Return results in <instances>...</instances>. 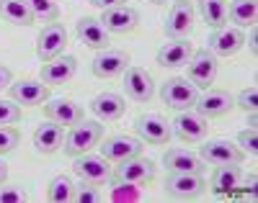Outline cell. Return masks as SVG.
<instances>
[{"label":"cell","mask_w":258,"mask_h":203,"mask_svg":"<svg viewBox=\"0 0 258 203\" xmlns=\"http://www.w3.org/2000/svg\"><path fill=\"white\" fill-rule=\"evenodd\" d=\"M103 139V126L98 121H80L75 124L68 134H64V142H62V152L70 154V157H80L85 152H91L93 147H98Z\"/></svg>","instance_id":"1"},{"label":"cell","mask_w":258,"mask_h":203,"mask_svg":"<svg viewBox=\"0 0 258 203\" xmlns=\"http://www.w3.org/2000/svg\"><path fill=\"white\" fill-rule=\"evenodd\" d=\"M199 98V87L191 85L186 77H168L160 85V100L173 111H188Z\"/></svg>","instance_id":"2"},{"label":"cell","mask_w":258,"mask_h":203,"mask_svg":"<svg viewBox=\"0 0 258 203\" xmlns=\"http://www.w3.org/2000/svg\"><path fill=\"white\" fill-rule=\"evenodd\" d=\"M183 67H186V80L191 85L202 87V90H207L214 82V77H217V57H214L209 49L194 52L191 59Z\"/></svg>","instance_id":"3"},{"label":"cell","mask_w":258,"mask_h":203,"mask_svg":"<svg viewBox=\"0 0 258 203\" xmlns=\"http://www.w3.org/2000/svg\"><path fill=\"white\" fill-rule=\"evenodd\" d=\"M199 157L207 165L220 167V165H240L245 160V152L238 144H232L230 139H207L202 144V154Z\"/></svg>","instance_id":"4"},{"label":"cell","mask_w":258,"mask_h":203,"mask_svg":"<svg viewBox=\"0 0 258 203\" xmlns=\"http://www.w3.org/2000/svg\"><path fill=\"white\" fill-rule=\"evenodd\" d=\"M170 129H173V134L186 144H202L207 139V131H209L207 119L199 116L194 108L178 111V116H176L173 124H170Z\"/></svg>","instance_id":"5"},{"label":"cell","mask_w":258,"mask_h":203,"mask_svg":"<svg viewBox=\"0 0 258 203\" xmlns=\"http://www.w3.org/2000/svg\"><path fill=\"white\" fill-rule=\"evenodd\" d=\"M121 75H124V93L132 100H137V103H150V100H153V95H155V80H153V75H150L145 67L129 64Z\"/></svg>","instance_id":"6"},{"label":"cell","mask_w":258,"mask_h":203,"mask_svg":"<svg viewBox=\"0 0 258 203\" xmlns=\"http://www.w3.org/2000/svg\"><path fill=\"white\" fill-rule=\"evenodd\" d=\"M73 172L83 180V183H91V185H103L106 180L111 177L109 160H106L103 154H91V152H85V154L75 157Z\"/></svg>","instance_id":"7"},{"label":"cell","mask_w":258,"mask_h":203,"mask_svg":"<svg viewBox=\"0 0 258 203\" xmlns=\"http://www.w3.org/2000/svg\"><path fill=\"white\" fill-rule=\"evenodd\" d=\"M142 152H145V142L140 137H129V134H114L101 147V154L114 165L124 162V160H132V157H140Z\"/></svg>","instance_id":"8"},{"label":"cell","mask_w":258,"mask_h":203,"mask_svg":"<svg viewBox=\"0 0 258 203\" xmlns=\"http://www.w3.org/2000/svg\"><path fill=\"white\" fill-rule=\"evenodd\" d=\"M165 190L173 198L191 200V198H199L207 190V180L202 172H170L165 180Z\"/></svg>","instance_id":"9"},{"label":"cell","mask_w":258,"mask_h":203,"mask_svg":"<svg viewBox=\"0 0 258 203\" xmlns=\"http://www.w3.org/2000/svg\"><path fill=\"white\" fill-rule=\"evenodd\" d=\"M135 131L137 137L145 142V144H153V147H163L170 142V137H173V129H170V124L158 116V114H145L135 121Z\"/></svg>","instance_id":"10"},{"label":"cell","mask_w":258,"mask_h":203,"mask_svg":"<svg viewBox=\"0 0 258 203\" xmlns=\"http://www.w3.org/2000/svg\"><path fill=\"white\" fill-rule=\"evenodd\" d=\"M245 47V34L238 26H222V29H214L209 41H207V49L214 57H232L238 54Z\"/></svg>","instance_id":"11"},{"label":"cell","mask_w":258,"mask_h":203,"mask_svg":"<svg viewBox=\"0 0 258 203\" xmlns=\"http://www.w3.org/2000/svg\"><path fill=\"white\" fill-rule=\"evenodd\" d=\"M129 67V54L124 49H98V54L91 62V72L101 80H111L119 77L124 70Z\"/></svg>","instance_id":"12"},{"label":"cell","mask_w":258,"mask_h":203,"mask_svg":"<svg viewBox=\"0 0 258 203\" xmlns=\"http://www.w3.org/2000/svg\"><path fill=\"white\" fill-rule=\"evenodd\" d=\"M111 177L116 180V183L140 185V183H147V180L155 177V165L140 154V157H132V160L116 162V167L111 170Z\"/></svg>","instance_id":"13"},{"label":"cell","mask_w":258,"mask_h":203,"mask_svg":"<svg viewBox=\"0 0 258 203\" xmlns=\"http://www.w3.org/2000/svg\"><path fill=\"white\" fill-rule=\"evenodd\" d=\"M64 44H68V31H64L62 24H54L52 21L36 36V57L41 62H49L64 52Z\"/></svg>","instance_id":"14"},{"label":"cell","mask_w":258,"mask_h":203,"mask_svg":"<svg viewBox=\"0 0 258 203\" xmlns=\"http://www.w3.org/2000/svg\"><path fill=\"white\" fill-rule=\"evenodd\" d=\"M232 106H235V95L232 93H227V90H212V87H207L204 95H199L197 103H194V111L209 121V119L225 116Z\"/></svg>","instance_id":"15"},{"label":"cell","mask_w":258,"mask_h":203,"mask_svg":"<svg viewBox=\"0 0 258 203\" xmlns=\"http://www.w3.org/2000/svg\"><path fill=\"white\" fill-rule=\"evenodd\" d=\"M165 36L168 39H186L194 29V6L188 0H176L173 8L168 11V18H165Z\"/></svg>","instance_id":"16"},{"label":"cell","mask_w":258,"mask_h":203,"mask_svg":"<svg viewBox=\"0 0 258 203\" xmlns=\"http://www.w3.org/2000/svg\"><path fill=\"white\" fill-rule=\"evenodd\" d=\"M8 95L18 106H41L49 100V85L41 80H18L8 85Z\"/></svg>","instance_id":"17"},{"label":"cell","mask_w":258,"mask_h":203,"mask_svg":"<svg viewBox=\"0 0 258 203\" xmlns=\"http://www.w3.org/2000/svg\"><path fill=\"white\" fill-rule=\"evenodd\" d=\"M98 21L103 24V29L109 34H129V31L137 29L140 13L135 8H129V6H114V8H106Z\"/></svg>","instance_id":"18"},{"label":"cell","mask_w":258,"mask_h":203,"mask_svg":"<svg viewBox=\"0 0 258 203\" xmlns=\"http://www.w3.org/2000/svg\"><path fill=\"white\" fill-rule=\"evenodd\" d=\"M78 70V59L70 57V54H59L49 62H44V67H41V82L44 85H64L70 82L73 75Z\"/></svg>","instance_id":"19"},{"label":"cell","mask_w":258,"mask_h":203,"mask_svg":"<svg viewBox=\"0 0 258 203\" xmlns=\"http://www.w3.org/2000/svg\"><path fill=\"white\" fill-rule=\"evenodd\" d=\"M44 116L49 121L62 124V126H75V124H80L85 119V111H83V106H78L70 98H54V100H47Z\"/></svg>","instance_id":"20"},{"label":"cell","mask_w":258,"mask_h":203,"mask_svg":"<svg viewBox=\"0 0 258 203\" xmlns=\"http://www.w3.org/2000/svg\"><path fill=\"white\" fill-rule=\"evenodd\" d=\"M64 126L57 124V121H44L34 129V147L36 152L41 154H54L57 149H62V142H64Z\"/></svg>","instance_id":"21"},{"label":"cell","mask_w":258,"mask_h":203,"mask_svg":"<svg viewBox=\"0 0 258 203\" xmlns=\"http://www.w3.org/2000/svg\"><path fill=\"white\" fill-rule=\"evenodd\" d=\"M75 34L78 39L85 44V47H91V49H106L109 47V31L103 29V24L98 18L93 16H83L78 24H75Z\"/></svg>","instance_id":"22"},{"label":"cell","mask_w":258,"mask_h":203,"mask_svg":"<svg viewBox=\"0 0 258 203\" xmlns=\"http://www.w3.org/2000/svg\"><path fill=\"white\" fill-rule=\"evenodd\" d=\"M191 54H194V47L188 39H170L158 49L155 59L160 67H183L191 59Z\"/></svg>","instance_id":"23"},{"label":"cell","mask_w":258,"mask_h":203,"mask_svg":"<svg viewBox=\"0 0 258 203\" xmlns=\"http://www.w3.org/2000/svg\"><path fill=\"white\" fill-rule=\"evenodd\" d=\"M163 162H165L168 172H204V167H207L202 157L188 149H168Z\"/></svg>","instance_id":"24"},{"label":"cell","mask_w":258,"mask_h":203,"mask_svg":"<svg viewBox=\"0 0 258 203\" xmlns=\"http://www.w3.org/2000/svg\"><path fill=\"white\" fill-rule=\"evenodd\" d=\"M240 180H243L240 165H220L209 180V188L217 195H232L235 190H240Z\"/></svg>","instance_id":"25"},{"label":"cell","mask_w":258,"mask_h":203,"mask_svg":"<svg viewBox=\"0 0 258 203\" xmlns=\"http://www.w3.org/2000/svg\"><path fill=\"white\" fill-rule=\"evenodd\" d=\"M91 111L96 114L98 121H116L124 116L126 106H124V98L119 93H101L91 100Z\"/></svg>","instance_id":"26"},{"label":"cell","mask_w":258,"mask_h":203,"mask_svg":"<svg viewBox=\"0 0 258 203\" xmlns=\"http://www.w3.org/2000/svg\"><path fill=\"white\" fill-rule=\"evenodd\" d=\"M227 18H230L238 29L255 26L258 3H255V0H230V3H227Z\"/></svg>","instance_id":"27"},{"label":"cell","mask_w":258,"mask_h":203,"mask_svg":"<svg viewBox=\"0 0 258 203\" xmlns=\"http://www.w3.org/2000/svg\"><path fill=\"white\" fill-rule=\"evenodd\" d=\"M0 18H6L13 26H31L34 16L26 6V0H0Z\"/></svg>","instance_id":"28"},{"label":"cell","mask_w":258,"mask_h":203,"mask_svg":"<svg viewBox=\"0 0 258 203\" xmlns=\"http://www.w3.org/2000/svg\"><path fill=\"white\" fill-rule=\"evenodd\" d=\"M199 13L212 29L227 26V0H199Z\"/></svg>","instance_id":"29"},{"label":"cell","mask_w":258,"mask_h":203,"mask_svg":"<svg viewBox=\"0 0 258 203\" xmlns=\"http://www.w3.org/2000/svg\"><path fill=\"white\" fill-rule=\"evenodd\" d=\"M47 198L52 203H70L75 198V183L68 175H54L47 185Z\"/></svg>","instance_id":"30"},{"label":"cell","mask_w":258,"mask_h":203,"mask_svg":"<svg viewBox=\"0 0 258 203\" xmlns=\"http://www.w3.org/2000/svg\"><path fill=\"white\" fill-rule=\"evenodd\" d=\"M26 6H29L34 21H47V24H52L59 16V6L54 0H26Z\"/></svg>","instance_id":"31"},{"label":"cell","mask_w":258,"mask_h":203,"mask_svg":"<svg viewBox=\"0 0 258 203\" xmlns=\"http://www.w3.org/2000/svg\"><path fill=\"white\" fill-rule=\"evenodd\" d=\"M18 142H21V131H18L13 124L0 126V154L13 152V149L18 147Z\"/></svg>","instance_id":"32"},{"label":"cell","mask_w":258,"mask_h":203,"mask_svg":"<svg viewBox=\"0 0 258 203\" xmlns=\"http://www.w3.org/2000/svg\"><path fill=\"white\" fill-rule=\"evenodd\" d=\"M75 203H101L103 200V193L98 190V185H91V183H83L75 185Z\"/></svg>","instance_id":"33"},{"label":"cell","mask_w":258,"mask_h":203,"mask_svg":"<svg viewBox=\"0 0 258 203\" xmlns=\"http://www.w3.org/2000/svg\"><path fill=\"white\" fill-rule=\"evenodd\" d=\"M21 121V106L16 100H0V126L8 124H18Z\"/></svg>","instance_id":"34"},{"label":"cell","mask_w":258,"mask_h":203,"mask_svg":"<svg viewBox=\"0 0 258 203\" xmlns=\"http://www.w3.org/2000/svg\"><path fill=\"white\" fill-rule=\"evenodd\" d=\"M238 147L245 152V154H255L258 152V134H255V126H248L238 134Z\"/></svg>","instance_id":"35"},{"label":"cell","mask_w":258,"mask_h":203,"mask_svg":"<svg viewBox=\"0 0 258 203\" xmlns=\"http://www.w3.org/2000/svg\"><path fill=\"white\" fill-rule=\"evenodd\" d=\"M238 106L245 111V114H253V111L258 108V90H255V85H248L245 90H240Z\"/></svg>","instance_id":"36"},{"label":"cell","mask_w":258,"mask_h":203,"mask_svg":"<svg viewBox=\"0 0 258 203\" xmlns=\"http://www.w3.org/2000/svg\"><path fill=\"white\" fill-rule=\"evenodd\" d=\"M24 200H29V195L18 185H0V203H24Z\"/></svg>","instance_id":"37"},{"label":"cell","mask_w":258,"mask_h":203,"mask_svg":"<svg viewBox=\"0 0 258 203\" xmlns=\"http://www.w3.org/2000/svg\"><path fill=\"white\" fill-rule=\"evenodd\" d=\"M132 183H116L111 190V200H140V190H129Z\"/></svg>","instance_id":"38"},{"label":"cell","mask_w":258,"mask_h":203,"mask_svg":"<svg viewBox=\"0 0 258 203\" xmlns=\"http://www.w3.org/2000/svg\"><path fill=\"white\" fill-rule=\"evenodd\" d=\"M88 3L101 8V11H106V8H114V6H126V0H88Z\"/></svg>","instance_id":"39"},{"label":"cell","mask_w":258,"mask_h":203,"mask_svg":"<svg viewBox=\"0 0 258 203\" xmlns=\"http://www.w3.org/2000/svg\"><path fill=\"white\" fill-rule=\"evenodd\" d=\"M11 80H13L11 70H8V67H3V64H0V90H3V87H8V85H11Z\"/></svg>","instance_id":"40"},{"label":"cell","mask_w":258,"mask_h":203,"mask_svg":"<svg viewBox=\"0 0 258 203\" xmlns=\"http://www.w3.org/2000/svg\"><path fill=\"white\" fill-rule=\"evenodd\" d=\"M240 183H243V180H240ZM243 190H248V193H255V172H250V175H248V180L243 183Z\"/></svg>","instance_id":"41"},{"label":"cell","mask_w":258,"mask_h":203,"mask_svg":"<svg viewBox=\"0 0 258 203\" xmlns=\"http://www.w3.org/2000/svg\"><path fill=\"white\" fill-rule=\"evenodd\" d=\"M8 180V165H6V160H3V154H0V185H3Z\"/></svg>","instance_id":"42"},{"label":"cell","mask_w":258,"mask_h":203,"mask_svg":"<svg viewBox=\"0 0 258 203\" xmlns=\"http://www.w3.org/2000/svg\"><path fill=\"white\" fill-rule=\"evenodd\" d=\"M248 47H250V52L255 54V26H250V36H248Z\"/></svg>","instance_id":"43"},{"label":"cell","mask_w":258,"mask_h":203,"mask_svg":"<svg viewBox=\"0 0 258 203\" xmlns=\"http://www.w3.org/2000/svg\"><path fill=\"white\" fill-rule=\"evenodd\" d=\"M150 3H165V0H150Z\"/></svg>","instance_id":"44"}]
</instances>
